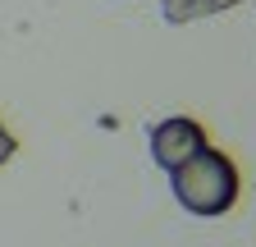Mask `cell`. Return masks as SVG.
<instances>
[{"instance_id": "1", "label": "cell", "mask_w": 256, "mask_h": 247, "mask_svg": "<svg viewBox=\"0 0 256 247\" xmlns=\"http://www.w3.org/2000/svg\"><path fill=\"white\" fill-rule=\"evenodd\" d=\"M170 188H174V202L188 215L220 220V215H229L238 206V197H242V174H238V165H234L229 151L206 146L188 165H178L170 174Z\"/></svg>"}, {"instance_id": "2", "label": "cell", "mask_w": 256, "mask_h": 247, "mask_svg": "<svg viewBox=\"0 0 256 247\" xmlns=\"http://www.w3.org/2000/svg\"><path fill=\"white\" fill-rule=\"evenodd\" d=\"M146 146H151V160L174 174L178 165H188L192 156H197V151L210 146V133H206V124L192 119V114H170V119L151 124Z\"/></svg>"}, {"instance_id": "3", "label": "cell", "mask_w": 256, "mask_h": 247, "mask_svg": "<svg viewBox=\"0 0 256 247\" xmlns=\"http://www.w3.org/2000/svg\"><path fill=\"white\" fill-rule=\"evenodd\" d=\"M160 5H165V23H192L220 10H234L238 0H160Z\"/></svg>"}, {"instance_id": "4", "label": "cell", "mask_w": 256, "mask_h": 247, "mask_svg": "<svg viewBox=\"0 0 256 247\" xmlns=\"http://www.w3.org/2000/svg\"><path fill=\"white\" fill-rule=\"evenodd\" d=\"M14 151H18V138L5 128V124H0V170H5V165L14 160Z\"/></svg>"}]
</instances>
